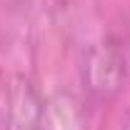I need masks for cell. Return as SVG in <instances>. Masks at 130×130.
<instances>
[]
</instances>
